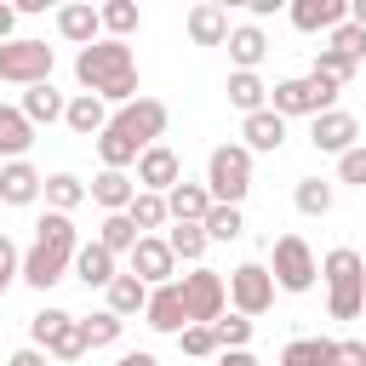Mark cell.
Segmentation results:
<instances>
[{
    "label": "cell",
    "instance_id": "8d00e7d4",
    "mask_svg": "<svg viewBox=\"0 0 366 366\" xmlns=\"http://www.w3.org/2000/svg\"><path fill=\"white\" fill-rule=\"evenodd\" d=\"M97 246H103V252H114V257H120V252H132V246H137L132 217H126V212H109V217L97 223Z\"/></svg>",
    "mask_w": 366,
    "mask_h": 366
},
{
    "label": "cell",
    "instance_id": "db71d44e",
    "mask_svg": "<svg viewBox=\"0 0 366 366\" xmlns=\"http://www.w3.org/2000/svg\"><path fill=\"white\" fill-rule=\"evenodd\" d=\"M360 343H366V337H360Z\"/></svg>",
    "mask_w": 366,
    "mask_h": 366
},
{
    "label": "cell",
    "instance_id": "b9f144b4",
    "mask_svg": "<svg viewBox=\"0 0 366 366\" xmlns=\"http://www.w3.org/2000/svg\"><path fill=\"white\" fill-rule=\"evenodd\" d=\"M212 332H217V355H223V349H246V343H252V320H246V315H217V320H212Z\"/></svg>",
    "mask_w": 366,
    "mask_h": 366
},
{
    "label": "cell",
    "instance_id": "f546056e",
    "mask_svg": "<svg viewBox=\"0 0 366 366\" xmlns=\"http://www.w3.org/2000/svg\"><path fill=\"white\" fill-rule=\"evenodd\" d=\"M337 355V337H292L280 349V366H332Z\"/></svg>",
    "mask_w": 366,
    "mask_h": 366
},
{
    "label": "cell",
    "instance_id": "e575fe53",
    "mask_svg": "<svg viewBox=\"0 0 366 366\" xmlns=\"http://www.w3.org/2000/svg\"><path fill=\"white\" fill-rule=\"evenodd\" d=\"M120 332H126V320H120V315H109V309L80 315V337H86V349H109V343H120Z\"/></svg>",
    "mask_w": 366,
    "mask_h": 366
},
{
    "label": "cell",
    "instance_id": "f1b7e54d",
    "mask_svg": "<svg viewBox=\"0 0 366 366\" xmlns=\"http://www.w3.org/2000/svg\"><path fill=\"white\" fill-rule=\"evenodd\" d=\"M40 194H46V212H63V217H69V212L86 200V183H80L74 172H51V177L40 183Z\"/></svg>",
    "mask_w": 366,
    "mask_h": 366
},
{
    "label": "cell",
    "instance_id": "ba28073f",
    "mask_svg": "<svg viewBox=\"0 0 366 366\" xmlns=\"http://www.w3.org/2000/svg\"><path fill=\"white\" fill-rule=\"evenodd\" d=\"M269 274H274V292H309L315 274H320V263H315V252H309L303 234H280L269 246Z\"/></svg>",
    "mask_w": 366,
    "mask_h": 366
},
{
    "label": "cell",
    "instance_id": "f6af8a7d",
    "mask_svg": "<svg viewBox=\"0 0 366 366\" xmlns=\"http://www.w3.org/2000/svg\"><path fill=\"white\" fill-rule=\"evenodd\" d=\"M332 366H366V343L360 337H343L337 355H332Z\"/></svg>",
    "mask_w": 366,
    "mask_h": 366
},
{
    "label": "cell",
    "instance_id": "4316f807",
    "mask_svg": "<svg viewBox=\"0 0 366 366\" xmlns=\"http://www.w3.org/2000/svg\"><path fill=\"white\" fill-rule=\"evenodd\" d=\"M189 40H194V46H223V40H229V11L212 6V0L194 6V11H189Z\"/></svg>",
    "mask_w": 366,
    "mask_h": 366
},
{
    "label": "cell",
    "instance_id": "6da1fadb",
    "mask_svg": "<svg viewBox=\"0 0 366 366\" xmlns=\"http://www.w3.org/2000/svg\"><path fill=\"white\" fill-rule=\"evenodd\" d=\"M74 252H80V229H74V217H63V212H46V217L34 223V246L23 252V269H17V280H29L34 292H51V286L69 274Z\"/></svg>",
    "mask_w": 366,
    "mask_h": 366
},
{
    "label": "cell",
    "instance_id": "e0dca14e",
    "mask_svg": "<svg viewBox=\"0 0 366 366\" xmlns=\"http://www.w3.org/2000/svg\"><path fill=\"white\" fill-rule=\"evenodd\" d=\"M343 17H349L343 0H292V29H303V34H332Z\"/></svg>",
    "mask_w": 366,
    "mask_h": 366
},
{
    "label": "cell",
    "instance_id": "681fc988",
    "mask_svg": "<svg viewBox=\"0 0 366 366\" xmlns=\"http://www.w3.org/2000/svg\"><path fill=\"white\" fill-rule=\"evenodd\" d=\"M11 29H17V6H6V0H0V46L11 40Z\"/></svg>",
    "mask_w": 366,
    "mask_h": 366
},
{
    "label": "cell",
    "instance_id": "30bf717a",
    "mask_svg": "<svg viewBox=\"0 0 366 366\" xmlns=\"http://www.w3.org/2000/svg\"><path fill=\"white\" fill-rule=\"evenodd\" d=\"M223 286H229L234 315H246V320H257V315L274 309V274H269V263H240Z\"/></svg>",
    "mask_w": 366,
    "mask_h": 366
},
{
    "label": "cell",
    "instance_id": "ffe728a7",
    "mask_svg": "<svg viewBox=\"0 0 366 366\" xmlns=\"http://www.w3.org/2000/svg\"><path fill=\"white\" fill-rule=\"evenodd\" d=\"M206 212H212V194H206V183H177V189H166V217L172 223H206Z\"/></svg>",
    "mask_w": 366,
    "mask_h": 366
},
{
    "label": "cell",
    "instance_id": "9c48e42d",
    "mask_svg": "<svg viewBox=\"0 0 366 366\" xmlns=\"http://www.w3.org/2000/svg\"><path fill=\"white\" fill-rule=\"evenodd\" d=\"M166 103L160 97H132V103H120L114 114H109V126L126 137V143H137V149H154L160 137H166Z\"/></svg>",
    "mask_w": 366,
    "mask_h": 366
},
{
    "label": "cell",
    "instance_id": "4fadbf2b",
    "mask_svg": "<svg viewBox=\"0 0 366 366\" xmlns=\"http://www.w3.org/2000/svg\"><path fill=\"white\" fill-rule=\"evenodd\" d=\"M309 143H315L320 154H349V149L360 143V120H355L349 109H326V114H315Z\"/></svg>",
    "mask_w": 366,
    "mask_h": 366
},
{
    "label": "cell",
    "instance_id": "484cf974",
    "mask_svg": "<svg viewBox=\"0 0 366 366\" xmlns=\"http://www.w3.org/2000/svg\"><path fill=\"white\" fill-rule=\"evenodd\" d=\"M86 194H92L103 212H126V206H132V194H137V177H126V172H97Z\"/></svg>",
    "mask_w": 366,
    "mask_h": 366
},
{
    "label": "cell",
    "instance_id": "8992f818",
    "mask_svg": "<svg viewBox=\"0 0 366 366\" xmlns=\"http://www.w3.org/2000/svg\"><path fill=\"white\" fill-rule=\"evenodd\" d=\"M29 337H34V349H40L46 360H80V355H86L80 315H69V309H40V315H29Z\"/></svg>",
    "mask_w": 366,
    "mask_h": 366
},
{
    "label": "cell",
    "instance_id": "d590c367",
    "mask_svg": "<svg viewBox=\"0 0 366 366\" xmlns=\"http://www.w3.org/2000/svg\"><path fill=\"white\" fill-rule=\"evenodd\" d=\"M97 154H103V172H126V166H137V143H126L114 126H103V137H97Z\"/></svg>",
    "mask_w": 366,
    "mask_h": 366
},
{
    "label": "cell",
    "instance_id": "cb8c5ba5",
    "mask_svg": "<svg viewBox=\"0 0 366 366\" xmlns=\"http://www.w3.org/2000/svg\"><path fill=\"white\" fill-rule=\"evenodd\" d=\"M17 109H23V120H29V126H51V120H63V109H69V97H63V92H57V86L46 80V86H29Z\"/></svg>",
    "mask_w": 366,
    "mask_h": 366
},
{
    "label": "cell",
    "instance_id": "7dc6e473",
    "mask_svg": "<svg viewBox=\"0 0 366 366\" xmlns=\"http://www.w3.org/2000/svg\"><path fill=\"white\" fill-rule=\"evenodd\" d=\"M6 366H51V360H46V355H40V349H34V343H29V349H17V355H11V360H6Z\"/></svg>",
    "mask_w": 366,
    "mask_h": 366
},
{
    "label": "cell",
    "instance_id": "ab89813d",
    "mask_svg": "<svg viewBox=\"0 0 366 366\" xmlns=\"http://www.w3.org/2000/svg\"><path fill=\"white\" fill-rule=\"evenodd\" d=\"M200 229H206V240H240V229H246V217H240V206H212Z\"/></svg>",
    "mask_w": 366,
    "mask_h": 366
},
{
    "label": "cell",
    "instance_id": "f907efd6",
    "mask_svg": "<svg viewBox=\"0 0 366 366\" xmlns=\"http://www.w3.org/2000/svg\"><path fill=\"white\" fill-rule=\"evenodd\" d=\"M114 366H160V360H154V355H149V349H132V355H120V360H114Z\"/></svg>",
    "mask_w": 366,
    "mask_h": 366
},
{
    "label": "cell",
    "instance_id": "7c38bea8",
    "mask_svg": "<svg viewBox=\"0 0 366 366\" xmlns=\"http://www.w3.org/2000/svg\"><path fill=\"white\" fill-rule=\"evenodd\" d=\"M132 257V274L154 292V286H166L172 274H177V257H172V246H166V234H137V246L126 252Z\"/></svg>",
    "mask_w": 366,
    "mask_h": 366
},
{
    "label": "cell",
    "instance_id": "2e32d148",
    "mask_svg": "<svg viewBox=\"0 0 366 366\" xmlns=\"http://www.w3.org/2000/svg\"><path fill=\"white\" fill-rule=\"evenodd\" d=\"M57 34H63L69 46H80V51L97 46V40H103V17H97V6H92V0L63 6V11H57Z\"/></svg>",
    "mask_w": 366,
    "mask_h": 366
},
{
    "label": "cell",
    "instance_id": "1f68e13d",
    "mask_svg": "<svg viewBox=\"0 0 366 366\" xmlns=\"http://www.w3.org/2000/svg\"><path fill=\"white\" fill-rule=\"evenodd\" d=\"M126 217H132V229H137V234H154V229H166V223H172V217H166V194H149V189H137V194H132Z\"/></svg>",
    "mask_w": 366,
    "mask_h": 366
},
{
    "label": "cell",
    "instance_id": "bcb514c9",
    "mask_svg": "<svg viewBox=\"0 0 366 366\" xmlns=\"http://www.w3.org/2000/svg\"><path fill=\"white\" fill-rule=\"evenodd\" d=\"M17 269H23V252L0 234V280H17Z\"/></svg>",
    "mask_w": 366,
    "mask_h": 366
},
{
    "label": "cell",
    "instance_id": "d4e9b609",
    "mask_svg": "<svg viewBox=\"0 0 366 366\" xmlns=\"http://www.w3.org/2000/svg\"><path fill=\"white\" fill-rule=\"evenodd\" d=\"M63 126H69L74 137H103V126H109V109H103L92 92H80V97H69V109H63Z\"/></svg>",
    "mask_w": 366,
    "mask_h": 366
},
{
    "label": "cell",
    "instance_id": "f5cc1de1",
    "mask_svg": "<svg viewBox=\"0 0 366 366\" xmlns=\"http://www.w3.org/2000/svg\"><path fill=\"white\" fill-rule=\"evenodd\" d=\"M6 286H11V280H0V297H6Z\"/></svg>",
    "mask_w": 366,
    "mask_h": 366
},
{
    "label": "cell",
    "instance_id": "44dd1931",
    "mask_svg": "<svg viewBox=\"0 0 366 366\" xmlns=\"http://www.w3.org/2000/svg\"><path fill=\"white\" fill-rule=\"evenodd\" d=\"M229 57H234V69H246V74H257V63L269 57V34L257 29V23H240V29H229Z\"/></svg>",
    "mask_w": 366,
    "mask_h": 366
},
{
    "label": "cell",
    "instance_id": "52a82bcc",
    "mask_svg": "<svg viewBox=\"0 0 366 366\" xmlns=\"http://www.w3.org/2000/svg\"><path fill=\"white\" fill-rule=\"evenodd\" d=\"M51 63H57V51L46 46V40H29V34H11L6 46H0V80H11V86H46L51 80Z\"/></svg>",
    "mask_w": 366,
    "mask_h": 366
},
{
    "label": "cell",
    "instance_id": "c3c4849f",
    "mask_svg": "<svg viewBox=\"0 0 366 366\" xmlns=\"http://www.w3.org/2000/svg\"><path fill=\"white\" fill-rule=\"evenodd\" d=\"M217 366H257V355H252V349H223Z\"/></svg>",
    "mask_w": 366,
    "mask_h": 366
},
{
    "label": "cell",
    "instance_id": "f35d334b",
    "mask_svg": "<svg viewBox=\"0 0 366 366\" xmlns=\"http://www.w3.org/2000/svg\"><path fill=\"white\" fill-rule=\"evenodd\" d=\"M355 69H360V63H349V57H337L332 46H320V51H315V69H309V74H320L326 86H337V92H343V86L355 80Z\"/></svg>",
    "mask_w": 366,
    "mask_h": 366
},
{
    "label": "cell",
    "instance_id": "5bb4252c",
    "mask_svg": "<svg viewBox=\"0 0 366 366\" xmlns=\"http://www.w3.org/2000/svg\"><path fill=\"white\" fill-rule=\"evenodd\" d=\"M177 183H183V160H177V149L154 143V149H143V154H137V189L166 194V189H177Z\"/></svg>",
    "mask_w": 366,
    "mask_h": 366
},
{
    "label": "cell",
    "instance_id": "ac0fdd59",
    "mask_svg": "<svg viewBox=\"0 0 366 366\" xmlns=\"http://www.w3.org/2000/svg\"><path fill=\"white\" fill-rule=\"evenodd\" d=\"M240 137H246L252 154H280V143H286V120H280L274 109H257V114L240 120Z\"/></svg>",
    "mask_w": 366,
    "mask_h": 366
},
{
    "label": "cell",
    "instance_id": "603a6c76",
    "mask_svg": "<svg viewBox=\"0 0 366 366\" xmlns=\"http://www.w3.org/2000/svg\"><path fill=\"white\" fill-rule=\"evenodd\" d=\"M29 149H34V126L23 120V109L0 103V166H6V160H23Z\"/></svg>",
    "mask_w": 366,
    "mask_h": 366
},
{
    "label": "cell",
    "instance_id": "7a4b0ae2",
    "mask_svg": "<svg viewBox=\"0 0 366 366\" xmlns=\"http://www.w3.org/2000/svg\"><path fill=\"white\" fill-rule=\"evenodd\" d=\"M74 80L97 97V103H132L137 97V63H132V46L126 40H97L74 57Z\"/></svg>",
    "mask_w": 366,
    "mask_h": 366
},
{
    "label": "cell",
    "instance_id": "7bdbcfd3",
    "mask_svg": "<svg viewBox=\"0 0 366 366\" xmlns=\"http://www.w3.org/2000/svg\"><path fill=\"white\" fill-rule=\"evenodd\" d=\"M177 349L194 355V360H206V355H217V332H212V326H183V332H177Z\"/></svg>",
    "mask_w": 366,
    "mask_h": 366
},
{
    "label": "cell",
    "instance_id": "83f0119b",
    "mask_svg": "<svg viewBox=\"0 0 366 366\" xmlns=\"http://www.w3.org/2000/svg\"><path fill=\"white\" fill-rule=\"evenodd\" d=\"M103 292H109V315H120V320L143 315V303H149V286H143L137 274H114Z\"/></svg>",
    "mask_w": 366,
    "mask_h": 366
},
{
    "label": "cell",
    "instance_id": "5b68a950",
    "mask_svg": "<svg viewBox=\"0 0 366 366\" xmlns=\"http://www.w3.org/2000/svg\"><path fill=\"white\" fill-rule=\"evenodd\" d=\"M337 103V86H326L320 74H292V80H274L269 86V109L280 114V120H292V114H326Z\"/></svg>",
    "mask_w": 366,
    "mask_h": 366
},
{
    "label": "cell",
    "instance_id": "7402d4cb",
    "mask_svg": "<svg viewBox=\"0 0 366 366\" xmlns=\"http://www.w3.org/2000/svg\"><path fill=\"white\" fill-rule=\"evenodd\" d=\"M69 269H74V280H80V286H109V280L120 274V269H114V252H103L97 240H80V252H74V263H69Z\"/></svg>",
    "mask_w": 366,
    "mask_h": 366
},
{
    "label": "cell",
    "instance_id": "277c9868",
    "mask_svg": "<svg viewBox=\"0 0 366 366\" xmlns=\"http://www.w3.org/2000/svg\"><path fill=\"white\" fill-rule=\"evenodd\" d=\"M206 194L212 206H240L252 194V149L246 143H217L206 160Z\"/></svg>",
    "mask_w": 366,
    "mask_h": 366
},
{
    "label": "cell",
    "instance_id": "ee69618b",
    "mask_svg": "<svg viewBox=\"0 0 366 366\" xmlns=\"http://www.w3.org/2000/svg\"><path fill=\"white\" fill-rule=\"evenodd\" d=\"M337 177L355 183V189H366V143H355L349 154H337Z\"/></svg>",
    "mask_w": 366,
    "mask_h": 366
},
{
    "label": "cell",
    "instance_id": "4dcf8cb0",
    "mask_svg": "<svg viewBox=\"0 0 366 366\" xmlns=\"http://www.w3.org/2000/svg\"><path fill=\"white\" fill-rule=\"evenodd\" d=\"M223 92H229V103H234L240 114H257V109H269V86H263L257 74H246V69H234Z\"/></svg>",
    "mask_w": 366,
    "mask_h": 366
},
{
    "label": "cell",
    "instance_id": "74e56055",
    "mask_svg": "<svg viewBox=\"0 0 366 366\" xmlns=\"http://www.w3.org/2000/svg\"><path fill=\"white\" fill-rule=\"evenodd\" d=\"M97 17H103V34L109 40H126V34H137V6L132 0H109V6H97Z\"/></svg>",
    "mask_w": 366,
    "mask_h": 366
},
{
    "label": "cell",
    "instance_id": "816d5d0a",
    "mask_svg": "<svg viewBox=\"0 0 366 366\" xmlns=\"http://www.w3.org/2000/svg\"><path fill=\"white\" fill-rule=\"evenodd\" d=\"M349 23H355V29H366V0H349Z\"/></svg>",
    "mask_w": 366,
    "mask_h": 366
},
{
    "label": "cell",
    "instance_id": "836d02e7",
    "mask_svg": "<svg viewBox=\"0 0 366 366\" xmlns=\"http://www.w3.org/2000/svg\"><path fill=\"white\" fill-rule=\"evenodd\" d=\"M292 200H297V212H303V217H326L337 194H332V183H326V177H297Z\"/></svg>",
    "mask_w": 366,
    "mask_h": 366
},
{
    "label": "cell",
    "instance_id": "d6a6232c",
    "mask_svg": "<svg viewBox=\"0 0 366 366\" xmlns=\"http://www.w3.org/2000/svg\"><path fill=\"white\" fill-rule=\"evenodd\" d=\"M166 246H172V257H177V263H194V269H200V257H206V246H212V240H206V229H200V223H172Z\"/></svg>",
    "mask_w": 366,
    "mask_h": 366
},
{
    "label": "cell",
    "instance_id": "3957f363",
    "mask_svg": "<svg viewBox=\"0 0 366 366\" xmlns=\"http://www.w3.org/2000/svg\"><path fill=\"white\" fill-rule=\"evenodd\" d=\"M320 274H326V315L332 320H360V309H366V257L355 246H332L320 257Z\"/></svg>",
    "mask_w": 366,
    "mask_h": 366
},
{
    "label": "cell",
    "instance_id": "d6986e66",
    "mask_svg": "<svg viewBox=\"0 0 366 366\" xmlns=\"http://www.w3.org/2000/svg\"><path fill=\"white\" fill-rule=\"evenodd\" d=\"M40 183H46V177H40L29 160H6V166H0V200H6V206H34V200H40Z\"/></svg>",
    "mask_w": 366,
    "mask_h": 366
},
{
    "label": "cell",
    "instance_id": "8fae6325",
    "mask_svg": "<svg viewBox=\"0 0 366 366\" xmlns=\"http://www.w3.org/2000/svg\"><path fill=\"white\" fill-rule=\"evenodd\" d=\"M177 292H183L189 326H212V320L223 315V303H229V286H223L217 269H189V274L177 280Z\"/></svg>",
    "mask_w": 366,
    "mask_h": 366
},
{
    "label": "cell",
    "instance_id": "9a60e30c",
    "mask_svg": "<svg viewBox=\"0 0 366 366\" xmlns=\"http://www.w3.org/2000/svg\"><path fill=\"white\" fill-rule=\"evenodd\" d=\"M143 320H149L154 332H166V337H177V332L189 326V309H183V292H177V280H166V286H154V292H149V303H143Z\"/></svg>",
    "mask_w": 366,
    "mask_h": 366
},
{
    "label": "cell",
    "instance_id": "60d3db41",
    "mask_svg": "<svg viewBox=\"0 0 366 366\" xmlns=\"http://www.w3.org/2000/svg\"><path fill=\"white\" fill-rule=\"evenodd\" d=\"M326 46H332L337 57H349V63H366V29H355L349 17H343L332 34H326Z\"/></svg>",
    "mask_w": 366,
    "mask_h": 366
}]
</instances>
